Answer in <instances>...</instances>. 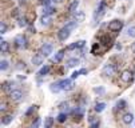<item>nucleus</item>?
Segmentation results:
<instances>
[{"label": "nucleus", "instance_id": "1", "mask_svg": "<svg viewBox=\"0 0 135 128\" xmlns=\"http://www.w3.org/2000/svg\"><path fill=\"white\" fill-rule=\"evenodd\" d=\"M71 28L68 27V25H66V27H63L59 32H57V38H59V40L60 42H66L68 38H70V35H71Z\"/></svg>", "mask_w": 135, "mask_h": 128}, {"label": "nucleus", "instance_id": "2", "mask_svg": "<svg viewBox=\"0 0 135 128\" xmlns=\"http://www.w3.org/2000/svg\"><path fill=\"white\" fill-rule=\"evenodd\" d=\"M52 49H54L52 44L46 43V44H43V45H42V48H40V55H42L43 58H48L50 55L52 53Z\"/></svg>", "mask_w": 135, "mask_h": 128}, {"label": "nucleus", "instance_id": "3", "mask_svg": "<svg viewBox=\"0 0 135 128\" xmlns=\"http://www.w3.org/2000/svg\"><path fill=\"white\" fill-rule=\"evenodd\" d=\"M122 27H123V22H122V20H112V22H110V24H108V29L112 31V32L120 31Z\"/></svg>", "mask_w": 135, "mask_h": 128}, {"label": "nucleus", "instance_id": "4", "mask_svg": "<svg viewBox=\"0 0 135 128\" xmlns=\"http://www.w3.org/2000/svg\"><path fill=\"white\" fill-rule=\"evenodd\" d=\"M15 45L17 48H26L27 47V39L23 35H17L15 38Z\"/></svg>", "mask_w": 135, "mask_h": 128}, {"label": "nucleus", "instance_id": "5", "mask_svg": "<svg viewBox=\"0 0 135 128\" xmlns=\"http://www.w3.org/2000/svg\"><path fill=\"white\" fill-rule=\"evenodd\" d=\"M60 85H62V91H71V89H74V87H75L72 79L60 80Z\"/></svg>", "mask_w": 135, "mask_h": 128}, {"label": "nucleus", "instance_id": "6", "mask_svg": "<svg viewBox=\"0 0 135 128\" xmlns=\"http://www.w3.org/2000/svg\"><path fill=\"white\" fill-rule=\"evenodd\" d=\"M9 98L13 101H19V100L23 99V92H22L20 89H12L11 92H9Z\"/></svg>", "mask_w": 135, "mask_h": 128}, {"label": "nucleus", "instance_id": "7", "mask_svg": "<svg viewBox=\"0 0 135 128\" xmlns=\"http://www.w3.org/2000/svg\"><path fill=\"white\" fill-rule=\"evenodd\" d=\"M103 75L104 76H112L114 74H115V67L112 65V64H106L104 67H103Z\"/></svg>", "mask_w": 135, "mask_h": 128}, {"label": "nucleus", "instance_id": "8", "mask_svg": "<svg viewBox=\"0 0 135 128\" xmlns=\"http://www.w3.org/2000/svg\"><path fill=\"white\" fill-rule=\"evenodd\" d=\"M104 9H106V3H104V2H100L99 7L96 8V11H95V13H94V17H95V19H96V17L103 16V15H104Z\"/></svg>", "mask_w": 135, "mask_h": 128}, {"label": "nucleus", "instance_id": "9", "mask_svg": "<svg viewBox=\"0 0 135 128\" xmlns=\"http://www.w3.org/2000/svg\"><path fill=\"white\" fill-rule=\"evenodd\" d=\"M131 79H132V72L131 71H123L122 72V75H120V80L122 81L128 83V81H131Z\"/></svg>", "mask_w": 135, "mask_h": 128}, {"label": "nucleus", "instance_id": "10", "mask_svg": "<svg viewBox=\"0 0 135 128\" xmlns=\"http://www.w3.org/2000/svg\"><path fill=\"white\" fill-rule=\"evenodd\" d=\"M84 19H86V15H84L83 11H76V12L74 13V20H75V22L82 23V22H84Z\"/></svg>", "mask_w": 135, "mask_h": 128}, {"label": "nucleus", "instance_id": "11", "mask_svg": "<svg viewBox=\"0 0 135 128\" xmlns=\"http://www.w3.org/2000/svg\"><path fill=\"white\" fill-rule=\"evenodd\" d=\"M51 23H52V19H51L50 15H43V16L40 17V24H42L43 27H48Z\"/></svg>", "mask_w": 135, "mask_h": 128}, {"label": "nucleus", "instance_id": "12", "mask_svg": "<svg viewBox=\"0 0 135 128\" xmlns=\"http://www.w3.org/2000/svg\"><path fill=\"white\" fill-rule=\"evenodd\" d=\"M50 89H51V92H54V94H57V92H60V91H62V85H60V81L52 83V84L50 85Z\"/></svg>", "mask_w": 135, "mask_h": 128}, {"label": "nucleus", "instance_id": "13", "mask_svg": "<svg viewBox=\"0 0 135 128\" xmlns=\"http://www.w3.org/2000/svg\"><path fill=\"white\" fill-rule=\"evenodd\" d=\"M122 120H123V123L124 124H131L132 121H134V115L131 114V112H127V114H124L123 115V117H122Z\"/></svg>", "mask_w": 135, "mask_h": 128}, {"label": "nucleus", "instance_id": "14", "mask_svg": "<svg viewBox=\"0 0 135 128\" xmlns=\"http://www.w3.org/2000/svg\"><path fill=\"white\" fill-rule=\"evenodd\" d=\"M63 56H64V49H60L59 52H57L55 56H54V59H52V62L54 63H60L62 62V59H63Z\"/></svg>", "mask_w": 135, "mask_h": 128}, {"label": "nucleus", "instance_id": "15", "mask_svg": "<svg viewBox=\"0 0 135 128\" xmlns=\"http://www.w3.org/2000/svg\"><path fill=\"white\" fill-rule=\"evenodd\" d=\"M32 64H33V65H40V64H43V56H42V55H35V56L32 58Z\"/></svg>", "mask_w": 135, "mask_h": 128}, {"label": "nucleus", "instance_id": "16", "mask_svg": "<svg viewBox=\"0 0 135 128\" xmlns=\"http://www.w3.org/2000/svg\"><path fill=\"white\" fill-rule=\"evenodd\" d=\"M78 7H79V0H74V2L70 4V7H68V11L71 13H75L76 9H78Z\"/></svg>", "mask_w": 135, "mask_h": 128}, {"label": "nucleus", "instance_id": "17", "mask_svg": "<svg viewBox=\"0 0 135 128\" xmlns=\"http://www.w3.org/2000/svg\"><path fill=\"white\" fill-rule=\"evenodd\" d=\"M0 49H2V53H7V52L9 51V44H8V42L2 40V43H0Z\"/></svg>", "mask_w": 135, "mask_h": 128}, {"label": "nucleus", "instance_id": "18", "mask_svg": "<svg viewBox=\"0 0 135 128\" xmlns=\"http://www.w3.org/2000/svg\"><path fill=\"white\" fill-rule=\"evenodd\" d=\"M95 112H98V114H100V112H103L104 109H106V103H96V105H95Z\"/></svg>", "mask_w": 135, "mask_h": 128}, {"label": "nucleus", "instance_id": "19", "mask_svg": "<svg viewBox=\"0 0 135 128\" xmlns=\"http://www.w3.org/2000/svg\"><path fill=\"white\" fill-rule=\"evenodd\" d=\"M50 65H44V67H42L40 68V71L37 72V75L39 76H46V75H48V72H50Z\"/></svg>", "mask_w": 135, "mask_h": 128}, {"label": "nucleus", "instance_id": "20", "mask_svg": "<svg viewBox=\"0 0 135 128\" xmlns=\"http://www.w3.org/2000/svg\"><path fill=\"white\" fill-rule=\"evenodd\" d=\"M78 64H79V59H76V58H72V59H70L67 62V67H70V68H74Z\"/></svg>", "mask_w": 135, "mask_h": 128}, {"label": "nucleus", "instance_id": "21", "mask_svg": "<svg viewBox=\"0 0 135 128\" xmlns=\"http://www.w3.org/2000/svg\"><path fill=\"white\" fill-rule=\"evenodd\" d=\"M90 121V128H99V120L98 119H92V116L88 119Z\"/></svg>", "mask_w": 135, "mask_h": 128}, {"label": "nucleus", "instance_id": "22", "mask_svg": "<svg viewBox=\"0 0 135 128\" xmlns=\"http://www.w3.org/2000/svg\"><path fill=\"white\" fill-rule=\"evenodd\" d=\"M94 92L98 95V96H102V95H104V92H106V89H104V87H94Z\"/></svg>", "mask_w": 135, "mask_h": 128}, {"label": "nucleus", "instance_id": "23", "mask_svg": "<svg viewBox=\"0 0 135 128\" xmlns=\"http://www.w3.org/2000/svg\"><path fill=\"white\" fill-rule=\"evenodd\" d=\"M12 120H13V117H12L11 115H6V116H3V117H2V124L8 125L9 123H12Z\"/></svg>", "mask_w": 135, "mask_h": 128}, {"label": "nucleus", "instance_id": "24", "mask_svg": "<svg viewBox=\"0 0 135 128\" xmlns=\"http://www.w3.org/2000/svg\"><path fill=\"white\" fill-rule=\"evenodd\" d=\"M126 105H127V103L123 100V99H120V100H118L117 101V104H115V107H117V109H123V108H126Z\"/></svg>", "mask_w": 135, "mask_h": 128}, {"label": "nucleus", "instance_id": "25", "mask_svg": "<svg viewBox=\"0 0 135 128\" xmlns=\"http://www.w3.org/2000/svg\"><path fill=\"white\" fill-rule=\"evenodd\" d=\"M127 36L130 38H135V25H131L127 28Z\"/></svg>", "mask_w": 135, "mask_h": 128}, {"label": "nucleus", "instance_id": "26", "mask_svg": "<svg viewBox=\"0 0 135 128\" xmlns=\"http://www.w3.org/2000/svg\"><path fill=\"white\" fill-rule=\"evenodd\" d=\"M56 12V9L54 8V7H51V6H48V7H46V9H44V15H52V13H55Z\"/></svg>", "mask_w": 135, "mask_h": 128}, {"label": "nucleus", "instance_id": "27", "mask_svg": "<svg viewBox=\"0 0 135 128\" xmlns=\"http://www.w3.org/2000/svg\"><path fill=\"white\" fill-rule=\"evenodd\" d=\"M66 120H67V114H64V112L59 114V116H57V121H59V123H64Z\"/></svg>", "mask_w": 135, "mask_h": 128}, {"label": "nucleus", "instance_id": "28", "mask_svg": "<svg viewBox=\"0 0 135 128\" xmlns=\"http://www.w3.org/2000/svg\"><path fill=\"white\" fill-rule=\"evenodd\" d=\"M27 25H28L27 19L26 17H20V19H19V27H27Z\"/></svg>", "mask_w": 135, "mask_h": 128}, {"label": "nucleus", "instance_id": "29", "mask_svg": "<svg viewBox=\"0 0 135 128\" xmlns=\"http://www.w3.org/2000/svg\"><path fill=\"white\" fill-rule=\"evenodd\" d=\"M8 62L7 60H2V63H0V69L2 71H6V69H8Z\"/></svg>", "mask_w": 135, "mask_h": 128}, {"label": "nucleus", "instance_id": "30", "mask_svg": "<svg viewBox=\"0 0 135 128\" xmlns=\"http://www.w3.org/2000/svg\"><path fill=\"white\" fill-rule=\"evenodd\" d=\"M6 32H7V24L4 22H2V24H0V33L4 35Z\"/></svg>", "mask_w": 135, "mask_h": 128}, {"label": "nucleus", "instance_id": "31", "mask_svg": "<svg viewBox=\"0 0 135 128\" xmlns=\"http://www.w3.org/2000/svg\"><path fill=\"white\" fill-rule=\"evenodd\" d=\"M74 112H75V115H78V116H82V115L84 114V108H83V107H80V108H76Z\"/></svg>", "mask_w": 135, "mask_h": 128}, {"label": "nucleus", "instance_id": "32", "mask_svg": "<svg viewBox=\"0 0 135 128\" xmlns=\"http://www.w3.org/2000/svg\"><path fill=\"white\" fill-rule=\"evenodd\" d=\"M52 123H54V117H51V116H48L46 120H44V125H52Z\"/></svg>", "mask_w": 135, "mask_h": 128}, {"label": "nucleus", "instance_id": "33", "mask_svg": "<svg viewBox=\"0 0 135 128\" xmlns=\"http://www.w3.org/2000/svg\"><path fill=\"white\" fill-rule=\"evenodd\" d=\"M35 109H36V105H32V107H30L28 109H27V112H26V116H30L33 111H35Z\"/></svg>", "mask_w": 135, "mask_h": 128}, {"label": "nucleus", "instance_id": "34", "mask_svg": "<svg viewBox=\"0 0 135 128\" xmlns=\"http://www.w3.org/2000/svg\"><path fill=\"white\" fill-rule=\"evenodd\" d=\"M79 76H80V71H75L74 74L71 75V79H72V80H74V79H78Z\"/></svg>", "mask_w": 135, "mask_h": 128}, {"label": "nucleus", "instance_id": "35", "mask_svg": "<svg viewBox=\"0 0 135 128\" xmlns=\"http://www.w3.org/2000/svg\"><path fill=\"white\" fill-rule=\"evenodd\" d=\"M84 44H86V42H84V40H79V42H76V48H83V47H84Z\"/></svg>", "mask_w": 135, "mask_h": 128}, {"label": "nucleus", "instance_id": "36", "mask_svg": "<svg viewBox=\"0 0 135 128\" xmlns=\"http://www.w3.org/2000/svg\"><path fill=\"white\" fill-rule=\"evenodd\" d=\"M100 42H102L103 44H108V43H110V38H107V36H102Z\"/></svg>", "mask_w": 135, "mask_h": 128}, {"label": "nucleus", "instance_id": "37", "mask_svg": "<svg viewBox=\"0 0 135 128\" xmlns=\"http://www.w3.org/2000/svg\"><path fill=\"white\" fill-rule=\"evenodd\" d=\"M9 85H11V84H9V83H6V84H4V85H3V88H4V91H6V92H11V91H12V89H11V87H9Z\"/></svg>", "mask_w": 135, "mask_h": 128}, {"label": "nucleus", "instance_id": "38", "mask_svg": "<svg viewBox=\"0 0 135 128\" xmlns=\"http://www.w3.org/2000/svg\"><path fill=\"white\" fill-rule=\"evenodd\" d=\"M40 123H42V120H40L39 117H37V119H36V121H35V123L32 124V128H37V127L40 125Z\"/></svg>", "mask_w": 135, "mask_h": 128}, {"label": "nucleus", "instance_id": "39", "mask_svg": "<svg viewBox=\"0 0 135 128\" xmlns=\"http://www.w3.org/2000/svg\"><path fill=\"white\" fill-rule=\"evenodd\" d=\"M51 2H52V0H42V2H40V4H42V6H44V7H48Z\"/></svg>", "mask_w": 135, "mask_h": 128}, {"label": "nucleus", "instance_id": "40", "mask_svg": "<svg viewBox=\"0 0 135 128\" xmlns=\"http://www.w3.org/2000/svg\"><path fill=\"white\" fill-rule=\"evenodd\" d=\"M16 68H17V69H24V68H26V64H24V63H17Z\"/></svg>", "mask_w": 135, "mask_h": 128}, {"label": "nucleus", "instance_id": "41", "mask_svg": "<svg viewBox=\"0 0 135 128\" xmlns=\"http://www.w3.org/2000/svg\"><path fill=\"white\" fill-rule=\"evenodd\" d=\"M6 109H7V104L2 103V104H0V111H6Z\"/></svg>", "mask_w": 135, "mask_h": 128}, {"label": "nucleus", "instance_id": "42", "mask_svg": "<svg viewBox=\"0 0 135 128\" xmlns=\"http://www.w3.org/2000/svg\"><path fill=\"white\" fill-rule=\"evenodd\" d=\"M88 74V69L87 68H82L80 69V75H87Z\"/></svg>", "mask_w": 135, "mask_h": 128}, {"label": "nucleus", "instance_id": "43", "mask_svg": "<svg viewBox=\"0 0 135 128\" xmlns=\"http://www.w3.org/2000/svg\"><path fill=\"white\" fill-rule=\"evenodd\" d=\"M98 48H99V45H98V44H95V45L92 47V53H94V55H96L95 52H96V49H98Z\"/></svg>", "mask_w": 135, "mask_h": 128}, {"label": "nucleus", "instance_id": "44", "mask_svg": "<svg viewBox=\"0 0 135 128\" xmlns=\"http://www.w3.org/2000/svg\"><path fill=\"white\" fill-rule=\"evenodd\" d=\"M131 51H132V53H135V42L131 44Z\"/></svg>", "mask_w": 135, "mask_h": 128}, {"label": "nucleus", "instance_id": "45", "mask_svg": "<svg viewBox=\"0 0 135 128\" xmlns=\"http://www.w3.org/2000/svg\"><path fill=\"white\" fill-rule=\"evenodd\" d=\"M74 48H76V43H74V44H71V45L68 47V49H74Z\"/></svg>", "mask_w": 135, "mask_h": 128}, {"label": "nucleus", "instance_id": "46", "mask_svg": "<svg viewBox=\"0 0 135 128\" xmlns=\"http://www.w3.org/2000/svg\"><path fill=\"white\" fill-rule=\"evenodd\" d=\"M52 2H54V3H62L63 0H52Z\"/></svg>", "mask_w": 135, "mask_h": 128}, {"label": "nucleus", "instance_id": "47", "mask_svg": "<svg viewBox=\"0 0 135 128\" xmlns=\"http://www.w3.org/2000/svg\"><path fill=\"white\" fill-rule=\"evenodd\" d=\"M44 128H51V127L50 125H44Z\"/></svg>", "mask_w": 135, "mask_h": 128}, {"label": "nucleus", "instance_id": "48", "mask_svg": "<svg viewBox=\"0 0 135 128\" xmlns=\"http://www.w3.org/2000/svg\"><path fill=\"white\" fill-rule=\"evenodd\" d=\"M31 128H32V127H31Z\"/></svg>", "mask_w": 135, "mask_h": 128}]
</instances>
